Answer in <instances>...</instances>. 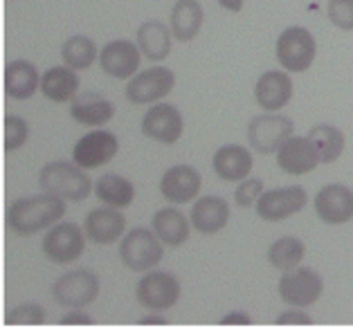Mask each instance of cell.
I'll return each instance as SVG.
<instances>
[{"instance_id":"1","label":"cell","mask_w":353,"mask_h":330,"mask_svg":"<svg viewBox=\"0 0 353 330\" xmlns=\"http://www.w3.org/2000/svg\"><path fill=\"white\" fill-rule=\"evenodd\" d=\"M65 216V200L54 194L25 196L14 200L7 209V227L16 236H34L43 229H50Z\"/></svg>"},{"instance_id":"2","label":"cell","mask_w":353,"mask_h":330,"mask_svg":"<svg viewBox=\"0 0 353 330\" xmlns=\"http://www.w3.org/2000/svg\"><path fill=\"white\" fill-rule=\"evenodd\" d=\"M39 187L41 191H48V194L63 198L65 203L68 200L81 203L94 191V182L88 178L85 169H81L74 160L72 162L57 160V162H48L41 169Z\"/></svg>"},{"instance_id":"3","label":"cell","mask_w":353,"mask_h":330,"mask_svg":"<svg viewBox=\"0 0 353 330\" xmlns=\"http://www.w3.org/2000/svg\"><path fill=\"white\" fill-rule=\"evenodd\" d=\"M119 258L131 272H149L165 258V243L146 227H133L119 243Z\"/></svg>"},{"instance_id":"4","label":"cell","mask_w":353,"mask_h":330,"mask_svg":"<svg viewBox=\"0 0 353 330\" xmlns=\"http://www.w3.org/2000/svg\"><path fill=\"white\" fill-rule=\"evenodd\" d=\"M274 54H277L279 65L290 74L306 72L313 65L317 54L315 37L306 28L292 25V28H286L279 34L277 45H274Z\"/></svg>"},{"instance_id":"5","label":"cell","mask_w":353,"mask_h":330,"mask_svg":"<svg viewBox=\"0 0 353 330\" xmlns=\"http://www.w3.org/2000/svg\"><path fill=\"white\" fill-rule=\"evenodd\" d=\"M99 290V276L88 267H77L52 283V299L63 308H85L97 301Z\"/></svg>"},{"instance_id":"6","label":"cell","mask_w":353,"mask_h":330,"mask_svg":"<svg viewBox=\"0 0 353 330\" xmlns=\"http://www.w3.org/2000/svg\"><path fill=\"white\" fill-rule=\"evenodd\" d=\"M295 133V124L286 115H277V112H268L256 115L254 119H250L248 124V142L252 146V151L261 155H272L277 153L283 142L292 137Z\"/></svg>"},{"instance_id":"7","label":"cell","mask_w":353,"mask_h":330,"mask_svg":"<svg viewBox=\"0 0 353 330\" xmlns=\"http://www.w3.org/2000/svg\"><path fill=\"white\" fill-rule=\"evenodd\" d=\"M277 292L283 303L295 308H308L317 303V299L324 292V281L311 267H292L281 274V279L277 283Z\"/></svg>"},{"instance_id":"8","label":"cell","mask_w":353,"mask_h":330,"mask_svg":"<svg viewBox=\"0 0 353 330\" xmlns=\"http://www.w3.org/2000/svg\"><path fill=\"white\" fill-rule=\"evenodd\" d=\"M183 288H180V281L176 279L171 272H146L140 281H137L135 288V299L142 308L146 310H156V312H165L169 308H174Z\"/></svg>"},{"instance_id":"9","label":"cell","mask_w":353,"mask_h":330,"mask_svg":"<svg viewBox=\"0 0 353 330\" xmlns=\"http://www.w3.org/2000/svg\"><path fill=\"white\" fill-rule=\"evenodd\" d=\"M85 231L74 223H57L43 236V254L57 265L79 260L85 249Z\"/></svg>"},{"instance_id":"10","label":"cell","mask_w":353,"mask_h":330,"mask_svg":"<svg viewBox=\"0 0 353 330\" xmlns=\"http://www.w3.org/2000/svg\"><path fill=\"white\" fill-rule=\"evenodd\" d=\"M176 74L167 65H153L149 70L135 74L126 83L124 97L135 103V106H146V103H158L174 90Z\"/></svg>"},{"instance_id":"11","label":"cell","mask_w":353,"mask_h":330,"mask_svg":"<svg viewBox=\"0 0 353 330\" xmlns=\"http://www.w3.org/2000/svg\"><path fill=\"white\" fill-rule=\"evenodd\" d=\"M140 130L144 137H149L153 142H160L167 146L176 144L180 137H183V130H185L183 112H180L174 103L158 101L144 112Z\"/></svg>"},{"instance_id":"12","label":"cell","mask_w":353,"mask_h":330,"mask_svg":"<svg viewBox=\"0 0 353 330\" xmlns=\"http://www.w3.org/2000/svg\"><path fill=\"white\" fill-rule=\"evenodd\" d=\"M308 203V194L304 187L292 185V187H279L272 191H263L261 198L256 200L254 209L259 214V218L265 223H281L290 218V216L299 214Z\"/></svg>"},{"instance_id":"13","label":"cell","mask_w":353,"mask_h":330,"mask_svg":"<svg viewBox=\"0 0 353 330\" xmlns=\"http://www.w3.org/2000/svg\"><path fill=\"white\" fill-rule=\"evenodd\" d=\"M119 153V142L110 130H90L83 137H79V142L72 149V160L79 164L81 169H99L108 164L110 160H115V155Z\"/></svg>"},{"instance_id":"14","label":"cell","mask_w":353,"mask_h":330,"mask_svg":"<svg viewBox=\"0 0 353 330\" xmlns=\"http://www.w3.org/2000/svg\"><path fill=\"white\" fill-rule=\"evenodd\" d=\"M142 50L137 43H131L126 39H115L106 43L99 52V65L108 76L113 79H131L137 74L142 63Z\"/></svg>"},{"instance_id":"15","label":"cell","mask_w":353,"mask_h":330,"mask_svg":"<svg viewBox=\"0 0 353 330\" xmlns=\"http://www.w3.org/2000/svg\"><path fill=\"white\" fill-rule=\"evenodd\" d=\"M274 155H277V167L288 176H306L322 164L320 151L308 135L288 137Z\"/></svg>"},{"instance_id":"16","label":"cell","mask_w":353,"mask_h":330,"mask_svg":"<svg viewBox=\"0 0 353 330\" xmlns=\"http://www.w3.org/2000/svg\"><path fill=\"white\" fill-rule=\"evenodd\" d=\"M203 176L189 164H176L160 178V194L169 205H187L198 198Z\"/></svg>"},{"instance_id":"17","label":"cell","mask_w":353,"mask_h":330,"mask_svg":"<svg viewBox=\"0 0 353 330\" xmlns=\"http://www.w3.org/2000/svg\"><path fill=\"white\" fill-rule=\"evenodd\" d=\"M315 214L326 225H344L353 220V191L340 182L324 185L315 196Z\"/></svg>"},{"instance_id":"18","label":"cell","mask_w":353,"mask_h":330,"mask_svg":"<svg viewBox=\"0 0 353 330\" xmlns=\"http://www.w3.org/2000/svg\"><path fill=\"white\" fill-rule=\"evenodd\" d=\"M83 231L94 245H110L117 243L126 231V216L115 207H99L92 209L83 220Z\"/></svg>"},{"instance_id":"19","label":"cell","mask_w":353,"mask_h":330,"mask_svg":"<svg viewBox=\"0 0 353 330\" xmlns=\"http://www.w3.org/2000/svg\"><path fill=\"white\" fill-rule=\"evenodd\" d=\"M292 99V81L288 70H265L254 83V101L263 110L277 112Z\"/></svg>"},{"instance_id":"20","label":"cell","mask_w":353,"mask_h":330,"mask_svg":"<svg viewBox=\"0 0 353 330\" xmlns=\"http://www.w3.org/2000/svg\"><path fill=\"white\" fill-rule=\"evenodd\" d=\"M254 167V155L241 144H225L214 153L212 169L225 182H241L250 178Z\"/></svg>"},{"instance_id":"21","label":"cell","mask_w":353,"mask_h":330,"mask_svg":"<svg viewBox=\"0 0 353 330\" xmlns=\"http://www.w3.org/2000/svg\"><path fill=\"white\" fill-rule=\"evenodd\" d=\"M192 225L201 234H219L230 223V205L221 196H201L192 207Z\"/></svg>"},{"instance_id":"22","label":"cell","mask_w":353,"mask_h":330,"mask_svg":"<svg viewBox=\"0 0 353 330\" xmlns=\"http://www.w3.org/2000/svg\"><path fill=\"white\" fill-rule=\"evenodd\" d=\"M192 218L176 209V205L171 207H162L156 214H153L151 220V229L158 234V238L165 243L167 247H180L189 240V234H192Z\"/></svg>"},{"instance_id":"23","label":"cell","mask_w":353,"mask_h":330,"mask_svg":"<svg viewBox=\"0 0 353 330\" xmlns=\"http://www.w3.org/2000/svg\"><path fill=\"white\" fill-rule=\"evenodd\" d=\"M41 76L39 68L32 61L16 59L5 68V92L12 99L28 101L41 90Z\"/></svg>"},{"instance_id":"24","label":"cell","mask_w":353,"mask_h":330,"mask_svg":"<svg viewBox=\"0 0 353 330\" xmlns=\"http://www.w3.org/2000/svg\"><path fill=\"white\" fill-rule=\"evenodd\" d=\"M115 115L113 101L101 92H81L70 101V117L83 126H101Z\"/></svg>"},{"instance_id":"25","label":"cell","mask_w":353,"mask_h":330,"mask_svg":"<svg viewBox=\"0 0 353 330\" xmlns=\"http://www.w3.org/2000/svg\"><path fill=\"white\" fill-rule=\"evenodd\" d=\"M79 92V76L70 65H54L41 76V94L54 103H68Z\"/></svg>"},{"instance_id":"26","label":"cell","mask_w":353,"mask_h":330,"mask_svg":"<svg viewBox=\"0 0 353 330\" xmlns=\"http://www.w3.org/2000/svg\"><path fill=\"white\" fill-rule=\"evenodd\" d=\"M171 39L174 32L160 21H146L137 30V45H140L146 61H165L171 54Z\"/></svg>"},{"instance_id":"27","label":"cell","mask_w":353,"mask_h":330,"mask_svg":"<svg viewBox=\"0 0 353 330\" xmlns=\"http://www.w3.org/2000/svg\"><path fill=\"white\" fill-rule=\"evenodd\" d=\"M205 12L198 0H176L174 10H171V23L169 28L174 32V39L180 43H189L198 37L203 28Z\"/></svg>"},{"instance_id":"28","label":"cell","mask_w":353,"mask_h":330,"mask_svg":"<svg viewBox=\"0 0 353 330\" xmlns=\"http://www.w3.org/2000/svg\"><path fill=\"white\" fill-rule=\"evenodd\" d=\"M94 196L108 207L126 209L135 200V187L131 180L119 176V173H101L94 180Z\"/></svg>"},{"instance_id":"29","label":"cell","mask_w":353,"mask_h":330,"mask_svg":"<svg viewBox=\"0 0 353 330\" xmlns=\"http://www.w3.org/2000/svg\"><path fill=\"white\" fill-rule=\"evenodd\" d=\"M308 137L315 142L317 151H320L322 164H333L344 153V146H347V137L333 124H315L308 130Z\"/></svg>"},{"instance_id":"30","label":"cell","mask_w":353,"mask_h":330,"mask_svg":"<svg viewBox=\"0 0 353 330\" xmlns=\"http://www.w3.org/2000/svg\"><path fill=\"white\" fill-rule=\"evenodd\" d=\"M97 56H99L97 43L90 37H83V34H74V37H70L61 45L63 63L70 65L72 70H88Z\"/></svg>"},{"instance_id":"31","label":"cell","mask_w":353,"mask_h":330,"mask_svg":"<svg viewBox=\"0 0 353 330\" xmlns=\"http://www.w3.org/2000/svg\"><path fill=\"white\" fill-rule=\"evenodd\" d=\"M306 256V245L297 236H281L268 247V263L286 272L297 267Z\"/></svg>"},{"instance_id":"32","label":"cell","mask_w":353,"mask_h":330,"mask_svg":"<svg viewBox=\"0 0 353 330\" xmlns=\"http://www.w3.org/2000/svg\"><path fill=\"white\" fill-rule=\"evenodd\" d=\"M5 324L7 326H41V324H46V308L32 301L21 303V306H16L7 312Z\"/></svg>"},{"instance_id":"33","label":"cell","mask_w":353,"mask_h":330,"mask_svg":"<svg viewBox=\"0 0 353 330\" xmlns=\"http://www.w3.org/2000/svg\"><path fill=\"white\" fill-rule=\"evenodd\" d=\"M30 137V124L23 117L7 115L5 117V151H19Z\"/></svg>"},{"instance_id":"34","label":"cell","mask_w":353,"mask_h":330,"mask_svg":"<svg viewBox=\"0 0 353 330\" xmlns=\"http://www.w3.org/2000/svg\"><path fill=\"white\" fill-rule=\"evenodd\" d=\"M326 16L338 30L353 32V0H329Z\"/></svg>"},{"instance_id":"35","label":"cell","mask_w":353,"mask_h":330,"mask_svg":"<svg viewBox=\"0 0 353 330\" xmlns=\"http://www.w3.org/2000/svg\"><path fill=\"white\" fill-rule=\"evenodd\" d=\"M261 194H263V180L261 178H245L236 185L234 203H236V207H241V209H248V207L256 205Z\"/></svg>"},{"instance_id":"36","label":"cell","mask_w":353,"mask_h":330,"mask_svg":"<svg viewBox=\"0 0 353 330\" xmlns=\"http://www.w3.org/2000/svg\"><path fill=\"white\" fill-rule=\"evenodd\" d=\"M277 326H311L313 324V317L304 312V308H295L290 306L288 310H283L281 315L274 319Z\"/></svg>"},{"instance_id":"37","label":"cell","mask_w":353,"mask_h":330,"mask_svg":"<svg viewBox=\"0 0 353 330\" xmlns=\"http://www.w3.org/2000/svg\"><path fill=\"white\" fill-rule=\"evenodd\" d=\"M61 326H92L94 319L88 315V312H81V308H72V312H68L61 319H59Z\"/></svg>"},{"instance_id":"38","label":"cell","mask_w":353,"mask_h":330,"mask_svg":"<svg viewBox=\"0 0 353 330\" xmlns=\"http://www.w3.org/2000/svg\"><path fill=\"white\" fill-rule=\"evenodd\" d=\"M221 326H252V317L248 312H228L225 317H221Z\"/></svg>"},{"instance_id":"39","label":"cell","mask_w":353,"mask_h":330,"mask_svg":"<svg viewBox=\"0 0 353 330\" xmlns=\"http://www.w3.org/2000/svg\"><path fill=\"white\" fill-rule=\"evenodd\" d=\"M140 326H167V319L160 317L156 310H151V315H144L140 321H137Z\"/></svg>"},{"instance_id":"40","label":"cell","mask_w":353,"mask_h":330,"mask_svg":"<svg viewBox=\"0 0 353 330\" xmlns=\"http://www.w3.org/2000/svg\"><path fill=\"white\" fill-rule=\"evenodd\" d=\"M216 3L223 7V10L239 14L241 10H243V3H245V0H216Z\"/></svg>"}]
</instances>
